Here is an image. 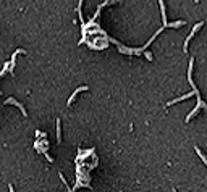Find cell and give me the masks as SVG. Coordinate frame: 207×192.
<instances>
[{
	"mask_svg": "<svg viewBox=\"0 0 207 192\" xmlns=\"http://www.w3.org/2000/svg\"><path fill=\"white\" fill-rule=\"evenodd\" d=\"M202 26H204V23H198V24H196L194 27H193V31H191V34H189V36H188V39H186L185 40V45H183V50H185V52H188V44H189V40H191L193 39V37H194V34L196 32H198V31L199 29H201V27Z\"/></svg>",
	"mask_w": 207,
	"mask_h": 192,
	"instance_id": "cell-1",
	"label": "cell"
},
{
	"mask_svg": "<svg viewBox=\"0 0 207 192\" xmlns=\"http://www.w3.org/2000/svg\"><path fill=\"white\" fill-rule=\"evenodd\" d=\"M201 108H207V104H204V102H198V105L194 107V110H193V111L189 113L188 116H186V123H189V121H191V119L194 118V115H196V113H198Z\"/></svg>",
	"mask_w": 207,
	"mask_h": 192,
	"instance_id": "cell-2",
	"label": "cell"
},
{
	"mask_svg": "<svg viewBox=\"0 0 207 192\" xmlns=\"http://www.w3.org/2000/svg\"><path fill=\"white\" fill-rule=\"evenodd\" d=\"M5 104H12V105H16V107H18L20 110H21V113H23V116H28V115H26V110H25V107H23V105H21V104H20V102H16V100H15V99H13V97H10V99H8V100H7V102H5Z\"/></svg>",
	"mask_w": 207,
	"mask_h": 192,
	"instance_id": "cell-3",
	"label": "cell"
},
{
	"mask_svg": "<svg viewBox=\"0 0 207 192\" xmlns=\"http://www.w3.org/2000/svg\"><path fill=\"white\" fill-rule=\"evenodd\" d=\"M83 91H88V86H83V87H78V89H76V91H75V92H73V95H71V97H70V99H68V104H67V105H68V107H70V105H71V104H73V100H75V97H76V95L79 94V92H83Z\"/></svg>",
	"mask_w": 207,
	"mask_h": 192,
	"instance_id": "cell-4",
	"label": "cell"
},
{
	"mask_svg": "<svg viewBox=\"0 0 207 192\" xmlns=\"http://www.w3.org/2000/svg\"><path fill=\"white\" fill-rule=\"evenodd\" d=\"M57 140H62V128H60V119H57Z\"/></svg>",
	"mask_w": 207,
	"mask_h": 192,
	"instance_id": "cell-5",
	"label": "cell"
},
{
	"mask_svg": "<svg viewBox=\"0 0 207 192\" xmlns=\"http://www.w3.org/2000/svg\"><path fill=\"white\" fill-rule=\"evenodd\" d=\"M146 57H147V60H152V55H151L149 52H146Z\"/></svg>",
	"mask_w": 207,
	"mask_h": 192,
	"instance_id": "cell-6",
	"label": "cell"
}]
</instances>
